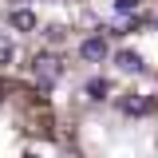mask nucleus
I'll return each instance as SVG.
<instances>
[{
    "instance_id": "6",
    "label": "nucleus",
    "mask_w": 158,
    "mask_h": 158,
    "mask_svg": "<svg viewBox=\"0 0 158 158\" xmlns=\"http://www.w3.org/2000/svg\"><path fill=\"white\" fill-rule=\"evenodd\" d=\"M107 91H111V83H107V79H91V83H87V95H91V99H103Z\"/></svg>"
},
{
    "instance_id": "1",
    "label": "nucleus",
    "mask_w": 158,
    "mask_h": 158,
    "mask_svg": "<svg viewBox=\"0 0 158 158\" xmlns=\"http://www.w3.org/2000/svg\"><path fill=\"white\" fill-rule=\"evenodd\" d=\"M79 56H83V59H103V56H107V40H103V36L83 40V44H79Z\"/></svg>"
},
{
    "instance_id": "8",
    "label": "nucleus",
    "mask_w": 158,
    "mask_h": 158,
    "mask_svg": "<svg viewBox=\"0 0 158 158\" xmlns=\"http://www.w3.org/2000/svg\"><path fill=\"white\" fill-rule=\"evenodd\" d=\"M115 8H118V12H135L138 0H115Z\"/></svg>"
},
{
    "instance_id": "2",
    "label": "nucleus",
    "mask_w": 158,
    "mask_h": 158,
    "mask_svg": "<svg viewBox=\"0 0 158 158\" xmlns=\"http://www.w3.org/2000/svg\"><path fill=\"white\" fill-rule=\"evenodd\" d=\"M8 24H12L16 32H32V28H36L40 20H36V12H28V8H16V12L8 16Z\"/></svg>"
},
{
    "instance_id": "3",
    "label": "nucleus",
    "mask_w": 158,
    "mask_h": 158,
    "mask_svg": "<svg viewBox=\"0 0 158 158\" xmlns=\"http://www.w3.org/2000/svg\"><path fill=\"white\" fill-rule=\"evenodd\" d=\"M36 75L44 79V83H52V79L59 75V63H56L52 56H36Z\"/></svg>"
},
{
    "instance_id": "4",
    "label": "nucleus",
    "mask_w": 158,
    "mask_h": 158,
    "mask_svg": "<svg viewBox=\"0 0 158 158\" xmlns=\"http://www.w3.org/2000/svg\"><path fill=\"white\" fill-rule=\"evenodd\" d=\"M115 63L123 67V71H138V67H142V59H138L135 52H118V56H115Z\"/></svg>"
},
{
    "instance_id": "7",
    "label": "nucleus",
    "mask_w": 158,
    "mask_h": 158,
    "mask_svg": "<svg viewBox=\"0 0 158 158\" xmlns=\"http://www.w3.org/2000/svg\"><path fill=\"white\" fill-rule=\"evenodd\" d=\"M8 59H12V44H8V40H0V63H8Z\"/></svg>"
},
{
    "instance_id": "5",
    "label": "nucleus",
    "mask_w": 158,
    "mask_h": 158,
    "mask_svg": "<svg viewBox=\"0 0 158 158\" xmlns=\"http://www.w3.org/2000/svg\"><path fill=\"white\" fill-rule=\"evenodd\" d=\"M123 111H127V115H146V111H150V103H146V99H127V103H123Z\"/></svg>"
}]
</instances>
